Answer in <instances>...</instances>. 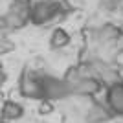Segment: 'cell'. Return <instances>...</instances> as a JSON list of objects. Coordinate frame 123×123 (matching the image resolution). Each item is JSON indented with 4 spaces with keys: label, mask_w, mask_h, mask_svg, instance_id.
<instances>
[{
    "label": "cell",
    "mask_w": 123,
    "mask_h": 123,
    "mask_svg": "<svg viewBox=\"0 0 123 123\" xmlns=\"http://www.w3.org/2000/svg\"><path fill=\"white\" fill-rule=\"evenodd\" d=\"M18 90L24 98L28 99H44V94H42V81H41V72L37 70H31V68H26L20 75V81H18Z\"/></svg>",
    "instance_id": "cell-1"
},
{
    "label": "cell",
    "mask_w": 123,
    "mask_h": 123,
    "mask_svg": "<svg viewBox=\"0 0 123 123\" xmlns=\"http://www.w3.org/2000/svg\"><path fill=\"white\" fill-rule=\"evenodd\" d=\"M107 108L112 116L123 118V83L116 81L110 83L107 88Z\"/></svg>",
    "instance_id": "cell-2"
},
{
    "label": "cell",
    "mask_w": 123,
    "mask_h": 123,
    "mask_svg": "<svg viewBox=\"0 0 123 123\" xmlns=\"http://www.w3.org/2000/svg\"><path fill=\"white\" fill-rule=\"evenodd\" d=\"M105 86V83H101L98 77H85L77 83L75 86L70 88V94H77V96H94V94L101 92V88Z\"/></svg>",
    "instance_id": "cell-3"
},
{
    "label": "cell",
    "mask_w": 123,
    "mask_h": 123,
    "mask_svg": "<svg viewBox=\"0 0 123 123\" xmlns=\"http://www.w3.org/2000/svg\"><path fill=\"white\" fill-rule=\"evenodd\" d=\"M24 116V107L20 103L13 101V99H7L2 105V110H0V118L4 121H15V119H20Z\"/></svg>",
    "instance_id": "cell-4"
},
{
    "label": "cell",
    "mask_w": 123,
    "mask_h": 123,
    "mask_svg": "<svg viewBox=\"0 0 123 123\" xmlns=\"http://www.w3.org/2000/svg\"><path fill=\"white\" fill-rule=\"evenodd\" d=\"M72 42V37L68 33L66 30H62V28H55V30L51 31L50 35V46L55 48V50H62V48H66L68 44Z\"/></svg>",
    "instance_id": "cell-5"
},
{
    "label": "cell",
    "mask_w": 123,
    "mask_h": 123,
    "mask_svg": "<svg viewBox=\"0 0 123 123\" xmlns=\"http://www.w3.org/2000/svg\"><path fill=\"white\" fill-rule=\"evenodd\" d=\"M101 39L105 42H114L121 39V30L114 24H105L101 28Z\"/></svg>",
    "instance_id": "cell-6"
},
{
    "label": "cell",
    "mask_w": 123,
    "mask_h": 123,
    "mask_svg": "<svg viewBox=\"0 0 123 123\" xmlns=\"http://www.w3.org/2000/svg\"><path fill=\"white\" fill-rule=\"evenodd\" d=\"M15 50V42L9 41L7 37H0V55L4 53H9V51Z\"/></svg>",
    "instance_id": "cell-7"
},
{
    "label": "cell",
    "mask_w": 123,
    "mask_h": 123,
    "mask_svg": "<svg viewBox=\"0 0 123 123\" xmlns=\"http://www.w3.org/2000/svg\"><path fill=\"white\" fill-rule=\"evenodd\" d=\"M53 112V105H51V101H48V99H42L41 101V107H39V114H50Z\"/></svg>",
    "instance_id": "cell-8"
},
{
    "label": "cell",
    "mask_w": 123,
    "mask_h": 123,
    "mask_svg": "<svg viewBox=\"0 0 123 123\" xmlns=\"http://www.w3.org/2000/svg\"><path fill=\"white\" fill-rule=\"evenodd\" d=\"M31 0H13V6H17V7H24V9H30L31 7Z\"/></svg>",
    "instance_id": "cell-9"
},
{
    "label": "cell",
    "mask_w": 123,
    "mask_h": 123,
    "mask_svg": "<svg viewBox=\"0 0 123 123\" xmlns=\"http://www.w3.org/2000/svg\"><path fill=\"white\" fill-rule=\"evenodd\" d=\"M101 2H103V6H105V7L114 9V7H118V6H119V2H121V0H101Z\"/></svg>",
    "instance_id": "cell-10"
},
{
    "label": "cell",
    "mask_w": 123,
    "mask_h": 123,
    "mask_svg": "<svg viewBox=\"0 0 123 123\" xmlns=\"http://www.w3.org/2000/svg\"><path fill=\"white\" fill-rule=\"evenodd\" d=\"M7 81V75H6L4 70H0V86H4V83Z\"/></svg>",
    "instance_id": "cell-11"
},
{
    "label": "cell",
    "mask_w": 123,
    "mask_h": 123,
    "mask_svg": "<svg viewBox=\"0 0 123 123\" xmlns=\"http://www.w3.org/2000/svg\"><path fill=\"white\" fill-rule=\"evenodd\" d=\"M0 123H7V121H4V119H2V118H0Z\"/></svg>",
    "instance_id": "cell-12"
}]
</instances>
